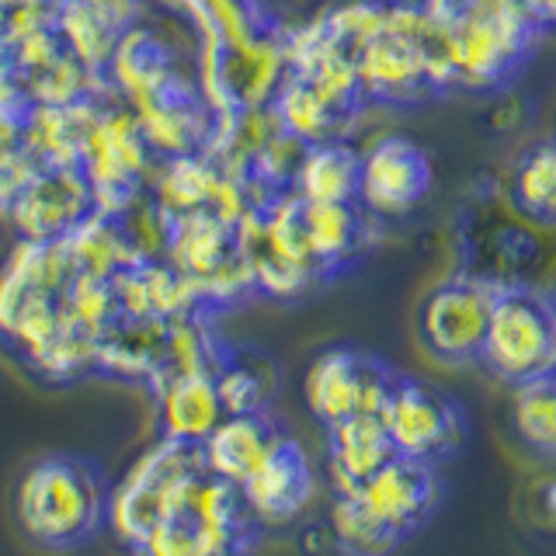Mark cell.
<instances>
[{
	"label": "cell",
	"mask_w": 556,
	"mask_h": 556,
	"mask_svg": "<svg viewBox=\"0 0 556 556\" xmlns=\"http://www.w3.org/2000/svg\"><path fill=\"white\" fill-rule=\"evenodd\" d=\"M535 25L515 8V0H483L448 17V70L452 84L466 91H491L511 77V70L535 42Z\"/></svg>",
	"instance_id": "cell-3"
},
{
	"label": "cell",
	"mask_w": 556,
	"mask_h": 556,
	"mask_svg": "<svg viewBox=\"0 0 556 556\" xmlns=\"http://www.w3.org/2000/svg\"><path fill=\"white\" fill-rule=\"evenodd\" d=\"M515 8L529 17L535 31L556 28V0H515Z\"/></svg>",
	"instance_id": "cell-32"
},
{
	"label": "cell",
	"mask_w": 556,
	"mask_h": 556,
	"mask_svg": "<svg viewBox=\"0 0 556 556\" xmlns=\"http://www.w3.org/2000/svg\"><path fill=\"white\" fill-rule=\"evenodd\" d=\"M303 202V199H300ZM365 208L358 202H303V226L320 268H341L365 243Z\"/></svg>",
	"instance_id": "cell-21"
},
{
	"label": "cell",
	"mask_w": 556,
	"mask_h": 556,
	"mask_svg": "<svg viewBox=\"0 0 556 556\" xmlns=\"http://www.w3.org/2000/svg\"><path fill=\"white\" fill-rule=\"evenodd\" d=\"M320 22L330 39L358 56V49L372 42L387 25V0H348V4L327 11Z\"/></svg>",
	"instance_id": "cell-28"
},
{
	"label": "cell",
	"mask_w": 556,
	"mask_h": 556,
	"mask_svg": "<svg viewBox=\"0 0 556 556\" xmlns=\"http://www.w3.org/2000/svg\"><path fill=\"white\" fill-rule=\"evenodd\" d=\"M39 153L25 139H0V216L11 213L28 181L39 174Z\"/></svg>",
	"instance_id": "cell-29"
},
{
	"label": "cell",
	"mask_w": 556,
	"mask_h": 556,
	"mask_svg": "<svg viewBox=\"0 0 556 556\" xmlns=\"http://www.w3.org/2000/svg\"><path fill=\"white\" fill-rule=\"evenodd\" d=\"M94 208L91 181L80 167L42 164L8 216L22 240H63Z\"/></svg>",
	"instance_id": "cell-10"
},
{
	"label": "cell",
	"mask_w": 556,
	"mask_h": 556,
	"mask_svg": "<svg viewBox=\"0 0 556 556\" xmlns=\"http://www.w3.org/2000/svg\"><path fill=\"white\" fill-rule=\"evenodd\" d=\"M515 202L532 219L556 223V139L532 147L515 167Z\"/></svg>",
	"instance_id": "cell-27"
},
{
	"label": "cell",
	"mask_w": 556,
	"mask_h": 556,
	"mask_svg": "<svg viewBox=\"0 0 556 556\" xmlns=\"http://www.w3.org/2000/svg\"><path fill=\"white\" fill-rule=\"evenodd\" d=\"M515 431L529 448L556 456V372L515 387Z\"/></svg>",
	"instance_id": "cell-25"
},
{
	"label": "cell",
	"mask_w": 556,
	"mask_h": 556,
	"mask_svg": "<svg viewBox=\"0 0 556 556\" xmlns=\"http://www.w3.org/2000/svg\"><path fill=\"white\" fill-rule=\"evenodd\" d=\"M109 74L115 87H122V94L136 101L147 91H153L156 84H164L170 74H178V70L170 66V52L153 31L129 28L112 52Z\"/></svg>",
	"instance_id": "cell-22"
},
{
	"label": "cell",
	"mask_w": 556,
	"mask_h": 556,
	"mask_svg": "<svg viewBox=\"0 0 556 556\" xmlns=\"http://www.w3.org/2000/svg\"><path fill=\"white\" fill-rule=\"evenodd\" d=\"M365 358L369 355L352 352V348H327L309 362L303 379V400L324 428L358 414Z\"/></svg>",
	"instance_id": "cell-18"
},
{
	"label": "cell",
	"mask_w": 556,
	"mask_h": 556,
	"mask_svg": "<svg viewBox=\"0 0 556 556\" xmlns=\"http://www.w3.org/2000/svg\"><path fill=\"white\" fill-rule=\"evenodd\" d=\"M362 153L341 139L303 147L300 167L292 174V195L303 202H355L358 199Z\"/></svg>",
	"instance_id": "cell-19"
},
{
	"label": "cell",
	"mask_w": 556,
	"mask_h": 556,
	"mask_svg": "<svg viewBox=\"0 0 556 556\" xmlns=\"http://www.w3.org/2000/svg\"><path fill=\"white\" fill-rule=\"evenodd\" d=\"M330 535L341 556H390L400 535L355 497L330 501Z\"/></svg>",
	"instance_id": "cell-24"
},
{
	"label": "cell",
	"mask_w": 556,
	"mask_h": 556,
	"mask_svg": "<svg viewBox=\"0 0 556 556\" xmlns=\"http://www.w3.org/2000/svg\"><path fill=\"white\" fill-rule=\"evenodd\" d=\"M22 80V56H17V39L14 31L0 22V87Z\"/></svg>",
	"instance_id": "cell-31"
},
{
	"label": "cell",
	"mask_w": 556,
	"mask_h": 556,
	"mask_svg": "<svg viewBox=\"0 0 556 556\" xmlns=\"http://www.w3.org/2000/svg\"><path fill=\"white\" fill-rule=\"evenodd\" d=\"M243 501L261 526H286L313 497V469L303 445L282 434L257 469L240 483Z\"/></svg>",
	"instance_id": "cell-12"
},
{
	"label": "cell",
	"mask_w": 556,
	"mask_h": 556,
	"mask_svg": "<svg viewBox=\"0 0 556 556\" xmlns=\"http://www.w3.org/2000/svg\"><path fill=\"white\" fill-rule=\"evenodd\" d=\"M31 4H39V0H0V22L8 25V17L14 11H22V8H31Z\"/></svg>",
	"instance_id": "cell-34"
},
{
	"label": "cell",
	"mask_w": 556,
	"mask_h": 556,
	"mask_svg": "<svg viewBox=\"0 0 556 556\" xmlns=\"http://www.w3.org/2000/svg\"><path fill=\"white\" fill-rule=\"evenodd\" d=\"M379 417L390 431L396 456L428 466L456 452L463 439L459 410L452 407V400L417 379H396L390 404Z\"/></svg>",
	"instance_id": "cell-7"
},
{
	"label": "cell",
	"mask_w": 556,
	"mask_h": 556,
	"mask_svg": "<svg viewBox=\"0 0 556 556\" xmlns=\"http://www.w3.org/2000/svg\"><path fill=\"white\" fill-rule=\"evenodd\" d=\"M271 115L282 126V132L300 139L303 147H313V143H327V139H341L352 112H341L338 104H330L303 77L286 74L282 87L271 98Z\"/></svg>",
	"instance_id": "cell-20"
},
{
	"label": "cell",
	"mask_w": 556,
	"mask_h": 556,
	"mask_svg": "<svg viewBox=\"0 0 556 556\" xmlns=\"http://www.w3.org/2000/svg\"><path fill=\"white\" fill-rule=\"evenodd\" d=\"M282 434L286 431L271 421L268 410L226 414L213 428V434L202 442L205 469L240 486L257 469V463L275 448V442L282 439Z\"/></svg>",
	"instance_id": "cell-15"
},
{
	"label": "cell",
	"mask_w": 556,
	"mask_h": 556,
	"mask_svg": "<svg viewBox=\"0 0 556 556\" xmlns=\"http://www.w3.org/2000/svg\"><path fill=\"white\" fill-rule=\"evenodd\" d=\"M289 74L286 39L268 28L248 42H213L205 39L199 56L202 98L216 115L251 112L271 104L275 91Z\"/></svg>",
	"instance_id": "cell-5"
},
{
	"label": "cell",
	"mask_w": 556,
	"mask_h": 556,
	"mask_svg": "<svg viewBox=\"0 0 556 556\" xmlns=\"http://www.w3.org/2000/svg\"><path fill=\"white\" fill-rule=\"evenodd\" d=\"M483 0H425V8L431 14H439V17H452V14H459V11H469V8H480Z\"/></svg>",
	"instance_id": "cell-33"
},
{
	"label": "cell",
	"mask_w": 556,
	"mask_h": 556,
	"mask_svg": "<svg viewBox=\"0 0 556 556\" xmlns=\"http://www.w3.org/2000/svg\"><path fill=\"white\" fill-rule=\"evenodd\" d=\"M546 508H549V511L556 515V483H553L549 491H546Z\"/></svg>",
	"instance_id": "cell-35"
},
{
	"label": "cell",
	"mask_w": 556,
	"mask_h": 556,
	"mask_svg": "<svg viewBox=\"0 0 556 556\" xmlns=\"http://www.w3.org/2000/svg\"><path fill=\"white\" fill-rule=\"evenodd\" d=\"M396 456L382 417L352 414L327 428V480L334 497H355L358 486Z\"/></svg>",
	"instance_id": "cell-14"
},
{
	"label": "cell",
	"mask_w": 556,
	"mask_h": 556,
	"mask_svg": "<svg viewBox=\"0 0 556 556\" xmlns=\"http://www.w3.org/2000/svg\"><path fill=\"white\" fill-rule=\"evenodd\" d=\"M431 185L428 156L410 139L387 136L362 153L358 167V205L376 219L407 216L425 199Z\"/></svg>",
	"instance_id": "cell-9"
},
{
	"label": "cell",
	"mask_w": 556,
	"mask_h": 556,
	"mask_svg": "<svg viewBox=\"0 0 556 556\" xmlns=\"http://www.w3.org/2000/svg\"><path fill=\"white\" fill-rule=\"evenodd\" d=\"M483 365L508 382L556 372V306L529 289H497L480 348Z\"/></svg>",
	"instance_id": "cell-4"
},
{
	"label": "cell",
	"mask_w": 556,
	"mask_h": 556,
	"mask_svg": "<svg viewBox=\"0 0 556 556\" xmlns=\"http://www.w3.org/2000/svg\"><path fill=\"white\" fill-rule=\"evenodd\" d=\"M213 379L226 414H257L275 393V365L257 352H226Z\"/></svg>",
	"instance_id": "cell-23"
},
{
	"label": "cell",
	"mask_w": 556,
	"mask_h": 556,
	"mask_svg": "<svg viewBox=\"0 0 556 556\" xmlns=\"http://www.w3.org/2000/svg\"><path fill=\"white\" fill-rule=\"evenodd\" d=\"M358 501L382 526H390L400 539L421 529L439 504V480L428 463L393 456L387 466L358 486Z\"/></svg>",
	"instance_id": "cell-13"
},
{
	"label": "cell",
	"mask_w": 556,
	"mask_h": 556,
	"mask_svg": "<svg viewBox=\"0 0 556 556\" xmlns=\"http://www.w3.org/2000/svg\"><path fill=\"white\" fill-rule=\"evenodd\" d=\"M181 518L191 521L208 556H251L261 532V521L248 508L240 486L208 469L191 483Z\"/></svg>",
	"instance_id": "cell-11"
},
{
	"label": "cell",
	"mask_w": 556,
	"mask_h": 556,
	"mask_svg": "<svg viewBox=\"0 0 556 556\" xmlns=\"http://www.w3.org/2000/svg\"><path fill=\"white\" fill-rule=\"evenodd\" d=\"M205 473L202 445L161 439L139 456L126 477L112 486L109 529L126 549L147 543V535L164 518L181 515L191 483Z\"/></svg>",
	"instance_id": "cell-2"
},
{
	"label": "cell",
	"mask_w": 556,
	"mask_h": 556,
	"mask_svg": "<svg viewBox=\"0 0 556 556\" xmlns=\"http://www.w3.org/2000/svg\"><path fill=\"white\" fill-rule=\"evenodd\" d=\"M170 4L188 11L213 42H248L268 28L254 0H170Z\"/></svg>",
	"instance_id": "cell-26"
},
{
	"label": "cell",
	"mask_w": 556,
	"mask_h": 556,
	"mask_svg": "<svg viewBox=\"0 0 556 556\" xmlns=\"http://www.w3.org/2000/svg\"><path fill=\"white\" fill-rule=\"evenodd\" d=\"M112 483L104 466L80 452H49L14 483L11 511L25 543L46 553H77L109 526Z\"/></svg>",
	"instance_id": "cell-1"
},
{
	"label": "cell",
	"mask_w": 556,
	"mask_h": 556,
	"mask_svg": "<svg viewBox=\"0 0 556 556\" xmlns=\"http://www.w3.org/2000/svg\"><path fill=\"white\" fill-rule=\"evenodd\" d=\"M494 295L497 289L480 282V278H452V282L439 286L425 300L421 317H417L425 344L448 362L480 358Z\"/></svg>",
	"instance_id": "cell-8"
},
{
	"label": "cell",
	"mask_w": 556,
	"mask_h": 556,
	"mask_svg": "<svg viewBox=\"0 0 556 556\" xmlns=\"http://www.w3.org/2000/svg\"><path fill=\"white\" fill-rule=\"evenodd\" d=\"M129 556H208V553L199 543L191 521L174 515V518H164L161 526L147 535V543L132 546Z\"/></svg>",
	"instance_id": "cell-30"
},
{
	"label": "cell",
	"mask_w": 556,
	"mask_h": 556,
	"mask_svg": "<svg viewBox=\"0 0 556 556\" xmlns=\"http://www.w3.org/2000/svg\"><path fill=\"white\" fill-rule=\"evenodd\" d=\"M434 14L425 4H387V25L372 42L358 49L362 98L379 101H414L431 91L425 35Z\"/></svg>",
	"instance_id": "cell-6"
},
{
	"label": "cell",
	"mask_w": 556,
	"mask_h": 556,
	"mask_svg": "<svg viewBox=\"0 0 556 556\" xmlns=\"http://www.w3.org/2000/svg\"><path fill=\"white\" fill-rule=\"evenodd\" d=\"M167 324L170 320L161 317H126L122 313L112 327L98 334V372L150 387L164 362Z\"/></svg>",
	"instance_id": "cell-17"
},
{
	"label": "cell",
	"mask_w": 556,
	"mask_h": 556,
	"mask_svg": "<svg viewBox=\"0 0 556 556\" xmlns=\"http://www.w3.org/2000/svg\"><path fill=\"white\" fill-rule=\"evenodd\" d=\"M153 393H156V428H161V439L202 445L226 417L216 393V379L205 372L170 376L164 382H156Z\"/></svg>",
	"instance_id": "cell-16"
}]
</instances>
